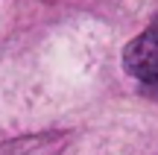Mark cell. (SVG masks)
Masks as SVG:
<instances>
[{
  "mask_svg": "<svg viewBox=\"0 0 158 155\" xmlns=\"http://www.w3.org/2000/svg\"><path fill=\"white\" fill-rule=\"evenodd\" d=\"M123 67L147 94L158 97V15L149 21V27L141 35L126 44L123 50Z\"/></svg>",
  "mask_w": 158,
  "mask_h": 155,
  "instance_id": "6da1fadb",
  "label": "cell"
}]
</instances>
